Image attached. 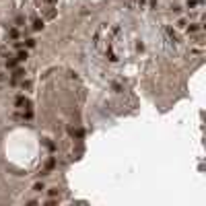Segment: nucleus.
<instances>
[{
    "label": "nucleus",
    "instance_id": "nucleus-1",
    "mask_svg": "<svg viewBox=\"0 0 206 206\" xmlns=\"http://www.w3.org/2000/svg\"><path fill=\"white\" fill-rule=\"evenodd\" d=\"M163 33H165L167 41H169V44H173V45H177L179 41H182V37H179V33H177V31L173 29V27H169V25H167V27H163Z\"/></svg>",
    "mask_w": 206,
    "mask_h": 206
},
{
    "label": "nucleus",
    "instance_id": "nucleus-2",
    "mask_svg": "<svg viewBox=\"0 0 206 206\" xmlns=\"http://www.w3.org/2000/svg\"><path fill=\"white\" fill-rule=\"evenodd\" d=\"M15 107H19V109H31V101L25 95H19V97L15 99Z\"/></svg>",
    "mask_w": 206,
    "mask_h": 206
},
{
    "label": "nucleus",
    "instance_id": "nucleus-3",
    "mask_svg": "<svg viewBox=\"0 0 206 206\" xmlns=\"http://www.w3.org/2000/svg\"><path fill=\"white\" fill-rule=\"evenodd\" d=\"M186 29H188L190 35H194V33H198V31H202V23H190V25H186Z\"/></svg>",
    "mask_w": 206,
    "mask_h": 206
},
{
    "label": "nucleus",
    "instance_id": "nucleus-4",
    "mask_svg": "<svg viewBox=\"0 0 206 206\" xmlns=\"http://www.w3.org/2000/svg\"><path fill=\"white\" fill-rule=\"evenodd\" d=\"M68 132H70V136L76 138V140H80V138L85 136V130H80V128H70Z\"/></svg>",
    "mask_w": 206,
    "mask_h": 206
},
{
    "label": "nucleus",
    "instance_id": "nucleus-5",
    "mask_svg": "<svg viewBox=\"0 0 206 206\" xmlns=\"http://www.w3.org/2000/svg\"><path fill=\"white\" fill-rule=\"evenodd\" d=\"M56 167V159H48V163H45V167H44V171H41V175H48L52 169Z\"/></svg>",
    "mask_w": 206,
    "mask_h": 206
},
{
    "label": "nucleus",
    "instance_id": "nucleus-6",
    "mask_svg": "<svg viewBox=\"0 0 206 206\" xmlns=\"http://www.w3.org/2000/svg\"><path fill=\"white\" fill-rule=\"evenodd\" d=\"M23 76H25V72H23V70H15V74H13V79H10V85H17V83H19L21 79H23Z\"/></svg>",
    "mask_w": 206,
    "mask_h": 206
},
{
    "label": "nucleus",
    "instance_id": "nucleus-7",
    "mask_svg": "<svg viewBox=\"0 0 206 206\" xmlns=\"http://www.w3.org/2000/svg\"><path fill=\"white\" fill-rule=\"evenodd\" d=\"M44 27H45V23H44L41 19H35V21H33V29H35V31H41Z\"/></svg>",
    "mask_w": 206,
    "mask_h": 206
},
{
    "label": "nucleus",
    "instance_id": "nucleus-8",
    "mask_svg": "<svg viewBox=\"0 0 206 206\" xmlns=\"http://www.w3.org/2000/svg\"><path fill=\"white\" fill-rule=\"evenodd\" d=\"M27 58H29V54H27V49H23V52H19V54H17V60H19V62H25Z\"/></svg>",
    "mask_w": 206,
    "mask_h": 206
},
{
    "label": "nucleus",
    "instance_id": "nucleus-9",
    "mask_svg": "<svg viewBox=\"0 0 206 206\" xmlns=\"http://www.w3.org/2000/svg\"><path fill=\"white\" fill-rule=\"evenodd\" d=\"M17 62H19L17 58H6V68H15Z\"/></svg>",
    "mask_w": 206,
    "mask_h": 206
},
{
    "label": "nucleus",
    "instance_id": "nucleus-10",
    "mask_svg": "<svg viewBox=\"0 0 206 206\" xmlns=\"http://www.w3.org/2000/svg\"><path fill=\"white\" fill-rule=\"evenodd\" d=\"M134 8H147V0H134Z\"/></svg>",
    "mask_w": 206,
    "mask_h": 206
},
{
    "label": "nucleus",
    "instance_id": "nucleus-11",
    "mask_svg": "<svg viewBox=\"0 0 206 206\" xmlns=\"http://www.w3.org/2000/svg\"><path fill=\"white\" fill-rule=\"evenodd\" d=\"M186 25H188V21H186V19H179V21L175 23V27H177V29H186Z\"/></svg>",
    "mask_w": 206,
    "mask_h": 206
},
{
    "label": "nucleus",
    "instance_id": "nucleus-12",
    "mask_svg": "<svg viewBox=\"0 0 206 206\" xmlns=\"http://www.w3.org/2000/svg\"><path fill=\"white\" fill-rule=\"evenodd\" d=\"M25 45H27V48H35V39L33 37H27V39H25Z\"/></svg>",
    "mask_w": 206,
    "mask_h": 206
},
{
    "label": "nucleus",
    "instance_id": "nucleus-13",
    "mask_svg": "<svg viewBox=\"0 0 206 206\" xmlns=\"http://www.w3.org/2000/svg\"><path fill=\"white\" fill-rule=\"evenodd\" d=\"M198 4H200L198 0H188V4H186V6H188V8H196Z\"/></svg>",
    "mask_w": 206,
    "mask_h": 206
},
{
    "label": "nucleus",
    "instance_id": "nucleus-14",
    "mask_svg": "<svg viewBox=\"0 0 206 206\" xmlns=\"http://www.w3.org/2000/svg\"><path fill=\"white\" fill-rule=\"evenodd\" d=\"M8 35H10V39H17V37H19V31H17L15 27H13V29L8 31Z\"/></svg>",
    "mask_w": 206,
    "mask_h": 206
},
{
    "label": "nucleus",
    "instance_id": "nucleus-15",
    "mask_svg": "<svg viewBox=\"0 0 206 206\" xmlns=\"http://www.w3.org/2000/svg\"><path fill=\"white\" fill-rule=\"evenodd\" d=\"M33 190H35V192H41V190H45V188H44V183H35Z\"/></svg>",
    "mask_w": 206,
    "mask_h": 206
},
{
    "label": "nucleus",
    "instance_id": "nucleus-16",
    "mask_svg": "<svg viewBox=\"0 0 206 206\" xmlns=\"http://www.w3.org/2000/svg\"><path fill=\"white\" fill-rule=\"evenodd\" d=\"M171 10H173V13H182V6H179V4H171Z\"/></svg>",
    "mask_w": 206,
    "mask_h": 206
},
{
    "label": "nucleus",
    "instance_id": "nucleus-17",
    "mask_svg": "<svg viewBox=\"0 0 206 206\" xmlns=\"http://www.w3.org/2000/svg\"><path fill=\"white\" fill-rule=\"evenodd\" d=\"M49 196H58V188H49Z\"/></svg>",
    "mask_w": 206,
    "mask_h": 206
},
{
    "label": "nucleus",
    "instance_id": "nucleus-18",
    "mask_svg": "<svg viewBox=\"0 0 206 206\" xmlns=\"http://www.w3.org/2000/svg\"><path fill=\"white\" fill-rule=\"evenodd\" d=\"M23 89H31V80H23Z\"/></svg>",
    "mask_w": 206,
    "mask_h": 206
},
{
    "label": "nucleus",
    "instance_id": "nucleus-19",
    "mask_svg": "<svg viewBox=\"0 0 206 206\" xmlns=\"http://www.w3.org/2000/svg\"><path fill=\"white\" fill-rule=\"evenodd\" d=\"M151 2V8H157V4H159V0H148Z\"/></svg>",
    "mask_w": 206,
    "mask_h": 206
},
{
    "label": "nucleus",
    "instance_id": "nucleus-20",
    "mask_svg": "<svg viewBox=\"0 0 206 206\" xmlns=\"http://www.w3.org/2000/svg\"><path fill=\"white\" fill-rule=\"evenodd\" d=\"M48 2H49V4H56V0H48Z\"/></svg>",
    "mask_w": 206,
    "mask_h": 206
}]
</instances>
